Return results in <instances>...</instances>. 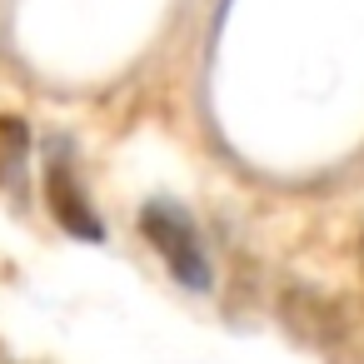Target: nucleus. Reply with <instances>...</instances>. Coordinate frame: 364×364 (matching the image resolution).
<instances>
[{"instance_id":"f257e3e1","label":"nucleus","mask_w":364,"mask_h":364,"mask_svg":"<svg viewBox=\"0 0 364 364\" xmlns=\"http://www.w3.org/2000/svg\"><path fill=\"white\" fill-rule=\"evenodd\" d=\"M140 235H145V245L160 255V264L170 269L175 284H185L190 294H210V289H215L210 250H205L195 220H190L175 200H150V205L140 210Z\"/></svg>"},{"instance_id":"f03ea898","label":"nucleus","mask_w":364,"mask_h":364,"mask_svg":"<svg viewBox=\"0 0 364 364\" xmlns=\"http://www.w3.org/2000/svg\"><path fill=\"white\" fill-rule=\"evenodd\" d=\"M46 205H50V220L70 240H85V245L105 240V220L95 215V205H90L85 185H80V170H75V160H70L65 145H55L50 160H46Z\"/></svg>"},{"instance_id":"7ed1b4c3","label":"nucleus","mask_w":364,"mask_h":364,"mask_svg":"<svg viewBox=\"0 0 364 364\" xmlns=\"http://www.w3.org/2000/svg\"><path fill=\"white\" fill-rule=\"evenodd\" d=\"M279 319H284V329H289L294 339H304V344H314V349H334V344L344 339L339 309H334L329 299H319L314 289H304V284H289V289H284Z\"/></svg>"},{"instance_id":"20e7f679","label":"nucleus","mask_w":364,"mask_h":364,"mask_svg":"<svg viewBox=\"0 0 364 364\" xmlns=\"http://www.w3.org/2000/svg\"><path fill=\"white\" fill-rule=\"evenodd\" d=\"M26 150H31V130H26V120H16V115H0V175H21V165H26Z\"/></svg>"}]
</instances>
